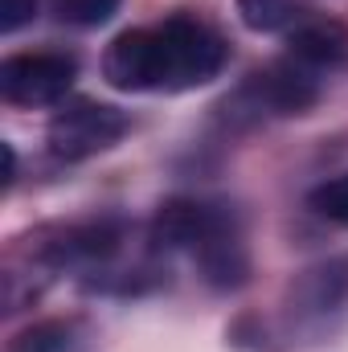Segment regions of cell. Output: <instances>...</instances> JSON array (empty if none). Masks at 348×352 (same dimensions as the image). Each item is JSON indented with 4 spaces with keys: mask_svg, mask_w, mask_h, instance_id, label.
I'll use <instances>...</instances> for the list:
<instances>
[{
    "mask_svg": "<svg viewBox=\"0 0 348 352\" xmlns=\"http://www.w3.org/2000/svg\"><path fill=\"white\" fill-rule=\"evenodd\" d=\"M226 41L188 16H168L156 29H127L102 54V78L115 90H193L217 78Z\"/></svg>",
    "mask_w": 348,
    "mask_h": 352,
    "instance_id": "obj_1",
    "label": "cell"
},
{
    "mask_svg": "<svg viewBox=\"0 0 348 352\" xmlns=\"http://www.w3.org/2000/svg\"><path fill=\"white\" fill-rule=\"evenodd\" d=\"M123 131L127 115L119 107L78 98L50 119V152L62 160H87L94 152H107L115 140H123Z\"/></svg>",
    "mask_w": 348,
    "mask_h": 352,
    "instance_id": "obj_2",
    "label": "cell"
},
{
    "mask_svg": "<svg viewBox=\"0 0 348 352\" xmlns=\"http://www.w3.org/2000/svg\"><path fill=\"white\" fill-rule=\"evenodd\" d=\"M78 74L66 54H17L0 62V98L17 107H54Z\"/></svg>",
    "mask_w": 348,
    "mask_h": 352,
    "instance_id": "obj_3",
    "label": "cell"
},
{
    "mask_svg": "<svg viewBox=\"0 0 348 352\" xmlns=\"http://www.w3.org/2000/svg\"><path fill=\"white\" fill-rule=\"evenodd\" d=\"M242 98H250V111L266 115H303L307 107H316L320 98V74L299 66V62H274L262 74L250 78V87L242 90Z\"/></svg>",
    "mask_w": 348,
    "mask_h": 352,
    "instance_id": "obj_4",
    "label": "cell"
},
{
    "mask_svg": "<svg viewBox=\"0 0 348 352\" xmlns=\"http://www.w3.org/2000/svg\"><path fill=\"white\" fill-rule=\"evenodd\" d=\"M234 213L226 205H209V201H193V197H176L168 205H160L156 221H152V242L156 250H197L221 221H230Z\"/></svg>",
    "mask_w": 348,
    "mask_h": 352,
    "instance_id": "obj_5",
    "label": "cell"
},
{
    "mask_svg": "<svg viewBox=\"0 0 348 352\" xmlns=\"http://www.w3.org/2000/svg\"><path fill=\"white\" fill-rule=\"evenodd\" d=\"M193 258L201 266L205 283L217 287V291H230V287H242L246 283V270H250V258H246V242H242V230L238 221H221L197 250Z\"/></svg>",
    "mask_w": 348,
    "mask_h": 352,
    "instance_id": "obj_6",
    "label": "cell"
},
{
    "mask_svg": "<svg viewBox=\"0 0 348 352\" xmlns=\"http://www.w3.org/2000/svg\"><path fill=\"white\" fill-rule=\"evenodd\" d=\"M348 299V263H320L303 270L291 287L295 320H324Z\"/></svg>",
    "mask_w": 348,
    "mask_h": 352,
    "instance_id": "obj_7",
    "label": "cell"
},
{
    "mask_svg": "<svg viewBox=\"0 0 348 352\" xmlns=\"http://www.w3.org/2000/svg\"><path fill=\"white\" fill-rule=\"evenodd\" d=\"M287 58L324 74V70H336L348 62V29L336 21H303L299 29L287 33Z\"/></svg>",
    "mask_w": 348,
    "mask_h": 352,
    "instance_id": "obj_8",
    "label": "cell"
},
{
    "mask_svg": "<svg viewBox=\"0 0 348 352\" xmlns=\"http://www.w3.org/2000/svg\"><path fill=\"white\" fill-rule=\"evenodd\" d=\"M119 250V230L115 226H83V230H70L62 242L50 246V258L54 263H102Z\"/></svg>",
    "mask_w": 348,
    "mask_h": 352,
    "instance_id": "obj_9",
    "label": "cell"
},
{
    "mask_svg": "<svg viewBox=\"0 0 348 352\" xmlns=\"http://www.w3.org/2000/svg\"><path fill=\"white\" fill-rule=\"evenodd\" d=\"M238 16L254 33H291L307 21L299 0H238Z\"/></svg>",
    "mask_w": 348,
    "mask_h": 352,
    "instance_id": "obj_10",
    "label": "cell"
},
{
    "mask_svg": "<svg viewBox=\"0 0 348 352\" xmlns=\"http://www.w3.org/2000/svg\"><path fill=\"white\" fill-rule=\"evenodd\" d=\"M307 205H312V213H320L324 221L348 226V173L332 176V180H324V184H316L312 197H307Z\"/></svg>",
    "mask_w": 348,
    "mask_h": 352,
    "instance_id": "obj_11",
    "label": "cell"
},
{
    "mask_svg": "<svg viewBox=\"0 0 348 352\" xmlns=\"http://www.w3.org/2000/svg\"><path fill=\"white\" fill-rule=\"evenodd\" d=\"M70 349V324H37L12 340V352H66Z\"/></svg>",
    "mask_w": 348,
    "mask_h": 352,
    "instance_id": "obj_12",
    "label": "cell"
},
{
    "mask_svg": "<svg viewBox=\"0 0 348 352\" xmlns=\"http://www.w3.org/2000/svg\"><path fill=\"white\" fill-rule=\"evenodd\" d=\"M58 16L70 21V25H107L115 12H119V0H54Z\"/></svg>",
    "mask_w": 348,
    "mask_h": 352,
    "instance_id": "obj_13",
    "label": "cell"
},
{
    "mask_svg": "<svg viewBox=\"0 0 348 352\" xmlns=\"http://www.w3.org/2000/svg\"><path fill=\"white\" fill-rule=\"evenodd\" d=\"M37 16V0H0V33H17Z\"/></svg>",
    "mask_w": 348,
    "mask_h": 352,
    "instance_id": "obj_14",
    "label": "cell"
}]
</instances>
